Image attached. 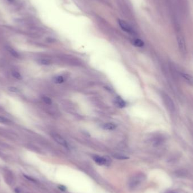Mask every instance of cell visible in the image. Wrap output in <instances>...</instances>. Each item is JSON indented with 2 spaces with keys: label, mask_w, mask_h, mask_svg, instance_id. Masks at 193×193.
Masks as SVG:
<instances>
[{
  "label": "cell",
  "mask_w": 193,
  "mask_h": 193,
  "mask_svg": "<svg viewBox=\"0 0 193 193\" xmlns=\"http://www.w3.org/2000/svg\"><path fill=\"white\" fill-rule=\"evenodd\" d=\"M163 102L166 106V108L171 113H174L176 111V107L173 100L168 94L163 93L162 95Z\"/></svg>",
  "instance_id": "cell-1"
},
{
  "label": "cell",
  "mask_w": 193,
  "mask_h": 193,
  "mask_svg": "<svg viewBox=\"0 0 193 193\" xmlns=\"http://www.w3.org/2000/svg\"><path fill=\"white\" fill-rule=\"evenodd\" d=\"M144 180V176L142 175H137L129 179L128 186L130 189H134Z\"/></svg>",
  "instance_id": "cell-2"
},
{
  "label": "cell",
  "mask_w": 193,
  "mask_h": 193,
  "mask_svg": "<svg viewBox=\"0 0 193 193\" xmlns=\"http://www.w3.org/2000/svg\"><path fill=\"white\" fill-rule=\"evenodd\" d=\"M177 43L179 52L182 55H185L186 53V45L183 36L181 35L177 36Z\"/></svg>",
  "instance_id": "cell-3"
},
{
  "label": "cell",
  "mask_w": 193,
  "mask_h": 193,
  "mask_svg": "<svg viewBox=\"0 0 193 193\" xmlns=\"http://www.w3.org/2000/svg\"><path fill=\"white\" fill-rule=\"evenodd\" d=\"M118 22H119V24L120 27L124 31L128 33H131V34H133L134 33V30L126 22L124 21L123 20H121V19L119 20Z\"/></svg>",
  "instance_id": "cell-4"
},
{
  "label": "cell",
  "mask_w": 193,
  "mask_h": 193,
  "mask_svg": "<svg viewBox=\"0 0 193 193\" xmlns=\"http://www.w3.org/2000/svg\"><path fill=\"white\" fill-rule=\"evenodd\" d=\"M4 178L5 179L6 182L9 185H11L14 183V175L13 173L9 170H5L4 172Z\"/></svg>",
  "instance_id": "cell-5"
},
{
  "label": "cell",
  "mask_w": 193,
  "mask_h": 193,
  "mask_svg": "<svg viewBox=\"0 0 193 193\" xmlns=\"http://www.w3.org/2000/svg\"><path fill=\"white\" fill-rule=\"evenodd\" d=\"M93 160L99 166H108L110 163V160L106 158L99 156H94L93 157Z\"/></svg>",
  "instance_id": "cell-6"
},
{
  "label": "cell",
  "mask_w": 193,
  "mask_h": 193,
  "mask_svg": "<svg viewBox=\"0 0 193 193\" xmlns=\"http://www.w3.org/2000/svg\"><path fill=\"white\" fill-rule=\"evenodd\" d=\"M52 137L53 139L55 140V141L58 143L59 145L66 147V148H68V143L67 142V141L65 139V138L63 137H62L61 136H60L58 134H56V133H53L52 134Z\"/></svg>",
  "instance_id": "cell-7"
},
{
  "label": "cell",
  "mask_w": 193,
  "mask_h": 193,
  "mask_svg": "<svg viewBox=\"0 0 193 193\" xmlns=\"http://www.w3.org/2000/svg\"><path fill=\"white\" fill-rule=\"evenodd\" d=\"M179 75L185 82L193 86V76L192 75L185 72H180Z\"/></svg>",
  "instance_id": "cell-8"
},
{
  "label": "cell",
  "mask_w": 193,
  "mask_h": 193,
  "mask_svg": "<svg viewBox=\"0 0 193 193\" xmlns=\"http://www.w3.org/2000/svg\"><path fill=\"white\" fill-rule=\"evenodd\" d=\"M103 128L106 130H113L116 128V125L112 123H107L104 124L103 126Z\"/></svg>",
  "instance_id": "cell-9"
},
{
  "label": "cell",
  "mask_w": 193,
  "mask_h": 193,
  "mask_svg": "<svg viewBox=\"0 0 193 193\" xmlns=\"http://www.w3.org/2000/svg\"><path fill=\"white\" fill-rule=\"evenodd\" d=\"M116 102L117 105L120 108H123L125 106V102H124V100H123L120 97H118L116 99Z\"/></svg>",
  "instance_id": "cell-10"
},
{
  "label": "cell",
  "mask_w": 193,
  "mask_h": 193,
  "mask_svg": "<svg viewBox=\"0 0 193 193\" xmlns=\"http://www.w3.org/2000/svg\"><path fill=\"white\" fill-rule=\"evenodd\" d=\"M133 44L137 47H142L144 45V42L141 39H136L133 41Z\"/></svg>",
  "instance_id": "cell-11"
},
{
  "label": "cell",
  "mask_w": 193,
  "mask_h": 193,
  "mask_svg": "<svg viewBox=\"0 0 193 193\" xmlns=\"http://www.w3.org/2000/svg\"><path fill=\"white\" fill-rule=\"evenodd\" d=\"M54 81L55 83L61 84L64 82V77L62 76H58L54 79Z\"/></svg>",
  "instance_id": "cell-12"
},
{
  "label": "cell",
  "mask_w": 193,
  "mask_h": 193,
  "mask_svg": "<svg viewBox=\"0 0 193 193\" xmlns=\"http://www.w3.org/2000/svg\"><path fill=\"white\" fill-rule=\"evenodd\" d=\"M6 49L12 55H13L15 57H18V54L16 53V52L15 51L14 49H12L11 47L7 46V47H6Z\"/></svg>",
  "instance_id": "cell-13"
},
{
  "label": "cell",
  "mask_w": 193,
  "mask_h": 193,
  "mask_svg": "<svg viewBox=\"0 0 193 193\" xmlns=\"http://www.w3.org/2000/svg\"><path fill=\"white\" fill-rule=\"evenodd\" d=\"M12 75L14 76L15 78H16V79L20 80V79H22V76H21V75H20L19 72H16V71H13V72H12Z\"/></svg>",
  "instance_id": "cell-14"
},
{
  "label": "cell",
  "mask_w": 193,
  "mask_h": 193,
  "mask_svg": "<svg viewBox=\"0 0 193 193\" xmlns=\"http://www.w3.org/2000/svg\"><path fill=\"white\" fill-rule=\"evenodd\" d=\"M42 100L43 101L46 103V104H48V105H50L52 103V100L50 98L48 97V96H43L42 98Z\"/></svg>",
  "instance_id": "cell-15"
},
{
  "label": "cell",
  "mask_w": 193,
  "mask_h": 193,
  "mask_svg": "<svg viewBox=\"0 0 193 193\" xmlns=\"http://www.w3.org/2000/svg\"><path fill=\"white\" fill-rule=\"evenodd\" d=\"M114 157L118 159H128V157L125 156H123V155H119V154H116L115 155H114Z\"/></svg>",
  "instance_id": "cell-16"
},
{
  "label": "cell",
  "mask_w": 193,
  "mask_h": 193,
  "mask_svg": "<svg viewBox=\"0 0 193 193\" xmlns=\"http://www.w3.org/2000/svg\"><path fill=\"white\" fill-rule=\"evenodd\" d=\"M40 63L42 64V65H48L50 63L49 61L48 60H46V59H41L40 60Z\"/></svg>",
  "instance_id": "cell-17"
},
{
  "label": "cell",
  "mask_w": 193,
  "mask_h": 193,
  "mask_svg": "<svg viewBox=\"0 0 193 193\" xmlns=\"http://www.w3.org/2000/svg\"><path fill=\"white\" fill-rule=\"evenodd\" d=\"M8 122V120L7 119L5 118H3L2 116H0V123H7Z\"/></svg>",
  "instance_id": "cell-18"
},
{
  "label": "cell",
  "mask_w": 193,
  "mask_h": 193,
  "mask_svg": "<svg viewBox=\"0 0 193 193\" xmlns=\"http://www.w3.org/2000/svg\"><path fill=\"white\" fill-rule=\"evenodd\" d=\"M9 89L13 92H18V89H17L16 87H10Z\"/></svg>",
  "instance_id": "cell-19"
},
{
  "label": "cell",
  "mask_w": 193,
  "mask_h": 193,
  "mask_svg": "<svg viewBox=\"0 0 193 193\" xmlns=\"http://www.w3.org/2000/svg\"><path fill=\"white\" fill-rule=\"evenodd\" d=\"M59 188L61 190H63V191H65L66 190V188L65 186H59Z\"/></svg>",
  "instance_id": "cell-20"
}]
</instances>
